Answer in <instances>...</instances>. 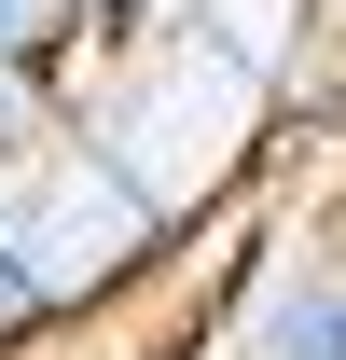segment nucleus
<instances>
[{
	"instance_id": "nucleus-1",
	"label": "nucleus",
	"mask_w": 346,
	"mask_h": 360,
	"mask_svg": "<svg viewBox=\"0 0 346 360\" xmlns=\"http://www.w3.org/2000/svg\"><path fill=\"white\" fill-rule=\"evenodd\" d=\"M0 222H14V264H28V291H42V333L111 319L139 277H167V250H180V222L97 153L84 125L28 139V153L0 167Z\"/></svg>"
},
{
	"instance_id": "nucleus-2",
	"label": "nucleus",
	"mask_w": 346,
	"mask_h": 360,
	"mask_svg": "<svg viewBox=\"0 0 346 360\" xmlns=\"http://www.w3.org/2000/svg\"><path fill=\"white\" fill-rule=\"evenodd\" d=\"M84 70H97V42L70 0H0V167L84 111Z\"/></svg>"
},
{
	"instance_id": "nucleus-3",
	"label": "nucleus",
	"mask_w": 346,
	"mask_h": 360,
	"mask_svg": "<svg viewBox=\"0 0 346 360\" xmlns=\"http://www.w3.org/2000/svg\"><path fill=\"white\" fill-rule=\"evenodd\" d=\"M250 360H346V264H277L263 277Z\"/></svg>"
},
{
	"instance_id": "nucleus-4",
	"label": "nucleus",
	"mask_w": 346,
	"mask_h": 360,
	"mask_svg": "<svg viewBox=\"0 0 346 360\" xmlns=\"http://www.w3.org/2000/svg\"><path fill=\"white\" fill-rule=\"evenodd\" d=\"M70 14H84V42H97V56H139V42L180 14V0H70Z\"/></svg>"
},
{
	"instance_id": "nucleus-5",
	"label": "nucleus",
	"mask_w": 346,
	"mask_h": 360,
	"mask_svg": "<svg viewBox=\"0 0 346 360\" xmlns=\"http://www.w3.org/2000/svg\"><path fill=\"white\" fill-rule=\"evenodd\" d=\"M42 347V291H28V264H14V222H0V360Z\"/></svg>"
}]
</instances>
